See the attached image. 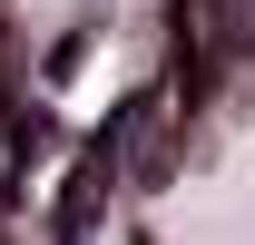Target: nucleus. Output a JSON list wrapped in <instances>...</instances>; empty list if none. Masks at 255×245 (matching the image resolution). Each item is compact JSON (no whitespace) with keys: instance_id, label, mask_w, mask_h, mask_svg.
I'll use <instances>...</instances> for the list:
<instances>
[{"instance_id":"1","label":"nucleus","mask_w":255,"mask_h":245,"mask_svg":"<svg viewBox=\"0 0 255 245\" xmlns=\"http://www.w3.org/2000/svg\"><path fill=\"white\" fill-rule=\"evenodd\" d=\"M187 137H196V89L187 79H157V89H137L118 118H108L98 157L118 167V186H167L177 157H187Z\"/></svg>"},{"instance_id":"2","label":"nucleus","mask_w":255,"mask_h":245,"mask_svg":"<svg viewBox=\"0 0 255 245\" xmlns=\"http://www.w3.org/2000/svg\"><path fill=\"white\" fill-rule=\"evenodd\" d=\"M108 186H118V167H108L98 147H79V167H69V186H59V206H49V226H59V236H79V226L108 206Z\"/></svg>"},{"instance_id":"3","label":"nucleus","mask_w":255,"mask_h":245,"mask_svg":"<svg viewBox=\"0 0 255 245\" xmlns=\"http://www.w3.org/2000/svg\"><path fill=\"white\" fill-rule=\"evenodd\" d=\"M0 245H69V236L49 226V216H10V236H0Z\"/></svg>"}]
</instances>
